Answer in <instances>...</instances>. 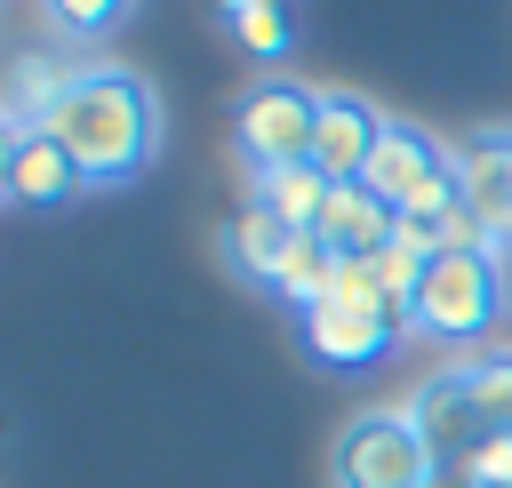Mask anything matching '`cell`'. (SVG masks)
<instances>
[{
	"mask_svg": "<svg viewBox=\"0 0 512 488\" xmlns=\"http://www.w3.org/2000/svg\"><path fill=\"white\" fill-rule=\"evenodd\" d=\"M40 128L72 152L80 184H128L160 152V96L120 64H88L64 80V96L48 104Z\"/></svg>",
	"mask_w": 512,
	"mask_h": 488,
	"instance_id": "obj_1",
	"label": "cell"
},
{
	"mask_svg": "<svg viewBox=\"0 0 512 488\" xmlns=\"http://www.w3.org/2000/svg\"><path fill=\"white\" fill-rule=\"evenodd\" d=\"M496 312H504V264H496V248H448V256L424 264L408 328L440 336V344H464V336H488Z\"/></svg>",
	"mask_w": 512,
	"mask_h": 488,
	"instance_id": "obj_2",
	"label": "cell"
},
{
	"mask_svg": "<svg viewBox=\"0 0 512 488\" xmlns=\"http://www.w3.org/2000/svg\"><path fill=\"white\" fill-rule=\"evenodd\" d=\"M432 472H440V456L424 448L408 408H368L336 440V488H424Z\"/></svg>",
	"mask_w": 512,
	"mask_h": 488,
	"instance_id": "obj_3",
	"label": "cell"
},
{
	"mask_svg": "<svg viewBox=\"0 0 512 488\" xmlns=\"http://www.w3.org/2000/svg\"><path fill=\"white\" fill-rule=\"evenodd\" d=\"M312 128H320V96L296 88V80H264V88L240 96V152H248L256 176L312 160Z\"/></svg>",
	"mask_w": 512,
	"mask_h": 488,
	"instance_id": "obj_4",
	"label": "cell"
},
{
	"mask_svg": "<svg viewBox=\"0 0 512 488\" xmlns=\"http://www.w3.org/2000/svg\"><path fill=\"white\" fill-rule=\"evenodd\" d=\"M400 328H408L400 312L352 304V296H320V304L304 312V344H312V360H328V368H368V360H384Z\"/></svg>",
	"mask_w": 512,
	"mask_h": 488,
	"instance_id": "obj_5",
	"label": "cell"
},
{
	"mask_svg": "<svg viewBox=\"0 0 512 488\" xmlns=\"http://www.w3.org/2000/svg\"><path fill=\"white\" fill-rule=\"evenodd\" d=\"M376 136H384V112L352 88H328L320 96V128H312V168L328 184H360L368 160H376Z\"/></svg>",
	"mask_w": 512,
	"mask_h": 488,
	"instance_id": "obj_6",
	"label": "cell"
},
{
	"mask_svg": "<svg viewBox=\"0 0 512 488\" xmlns=\"http://www.w3.org/2000/svg\"><path fill=\"white\" fill-rule=\"evenodd\" d=\"M448 168H456L464 208H472V216L488 224V240L504 248V240H512V160H504V136H472V144H456Z\"/></svg>",
	"mask_w": 512,
	"mask_h": 488,
	"instance_id": "obj_7",
	"label": "cell"
},
{
	"mask_svg": "<svg viewBox=\"0 0 512 488\" xmlns=\"http://www.w3.org/2000/svg\"><path fill=\"white\" fill-rule=\"evenodd\" d=\"M416 432H424V448L432 456H448V464H464L480 440H488V424H480V408H472V392H464V368H448V376H432L424 392H416Z\"/></svg>",
	"mask_w": 512,
	"mask_h": 488,
	"instance_id": "obj_8",
	"label": "cell"
},
{
	"mask_svg": "<svg viewBox=\"0 0 512 488\" xmlns=\"http://www.w3.org/2000/svg\"><path fill=\"white\" fill-rule=\"evenodd\" d=\"M312 232H320L336 256H384V248H392V232H400V208H392V200H376L368 184H336Z\"/></svg>",
	"mask_w": 512,
	"mask_h": 488,
	"instance_id": "obj_9",
	"label": "cell"
},
{
	"mask_svg": "<svg viewBox=\"0 0 512 488\" xmlns=\"http://www.w3.org/2000/svg\"><path fill=\"white\" fill-rule=\"evenodd\" d=\"M440 168H448V152H440L424 128H408V120H384V136H376V160H368V176H360V184H368L376 200H392V208H400V200H408L416 184H432Z\"/></svg>",
	"mask_w": 512,
	"mask_h": 488,
	"instance_id": "obj_10",
	"label": "cell"
},
{
	"mask_svg": "<svg viewBox=\"0 0 512 488\" xmlns=\"http://www.w3.org/2000/svg\"><path fill=\"white\" fill-rule=\"evenodd\" d=\"M264 288L280 296V304H296V320L336 288V248L320 240V232H288L280 240V256H272V272H264Z\"/></svg>",
	"mask_w": 512,
	"mask_h": 488,
	"instance_id": "obj_11",
	"label": "cell"
},
{
	"mask_svg": "<svg viewBox=\"0 0 512 488\" xmlns=\"http://www.w3.org/2000/svg\"><path fill=\"white\" fill-rule=\"evenodd\" d=\"M64 192H80L72 152H64L48 128H24V144H16V176H8V200H24V208H56Z\"/></svg>",
	"mask_w": 512,
	"mask_h": 488,
	"instance_id": "obj_12",
	"label": "cell"
},
{
	"mask_svg": "<svg viewBox=\"0 0 512 488\" xmlns=\"http://www.w3.org/2000/svg\"><path fill=\"white\" fill-rule=\"evenodd\" d=\"M328 192H336V184H328L312 160H296V168H264V176H256V200H264L288 232H312L320 208H328Z\"/></svg>",
	"mask_w": 512,
	"mask_h": 488,
	"instance_id": "obj_13",
	"label": "cell"
},
{
	"mask_svg": "<svg viewBox=\"0 0 512 488\" xmlns=\"http://www.w3.org/2000/svg\"><path fill=\"white\" fill-rule=\"evenodd\" d=\"M280 240H288V224H280L264 200H248V208L224 224V264H232L240 280H264V272H272V256H280Z\"/></svg>",
	"mask_w": 512,
	"mask_h": 488,
	"instance_id": "obj_14",
	"label": "cell"
},
{
	"mask_svg": "<svg viewBox=\"0 0 512 488\" xmlns=\"http://www.w3.org/2000/svg\"><path fill=\"white\" fill-rule=\"evenodd\" d=\"M464 392H472V408H480L488 432H512V360H472Z\"/></svg>",
	"mask_w": 512,
	"mask_h": 488,
	"instance_id": "obj_15",
	"label": "cell"
},
{
	"mask_svg": "<svg viewBox=\"0 0 512 488\" xmlns=\"http://www.w3.org/2000/svg\"><path fill=\"white\" fill-rule=\"evenodd\" d=\"M232 40L248 48V56H288V40H296V24H288V8H240L232 16Z\"/></svg>",
	"mask_w": 512,
	"mask_h": 488,
	"instance_id": "obj_16",
	"label": "cell"
},
{
	"mask_svg": "<svg viewBox=\"0 0 512 488\" xmlns=\"http://www.w3.org/2000/svg\"><path fill=\"white\" fill-rule=\"evenodd\" d=\"M456 472H464L472 488H512V432H488V440H480Z\"/></svg>",
	"mask_w": 512,
	"mask_h": 488,
	"instance_id": "obj_17",
	"label": "cell"
},
{
	"mask_svg": "<svg viewBox=\"0 0 512 488\" xmlns=\"http://www.w3.org/2000/svg\"><path fill=\"white\" fill-rule=\"evenodd\" d=\"M120 8H128V0H48V16H56L64 32H104Z\"/></svg>",
	"mask_w": 512,
	"mask_h": 488,
	"instance_id": "obj_18",
	"label": "cell"
},
{
	"mask_svg": "<svg viewBox=\"0 0 512 488\" xmlns=\"http://www.w3.org/2000/svg\"><path fill=\"white\" fill-rule=\"evenodd\" d=\"M16 144H24V128L0 120V200H8V176H16Z\"/></svg>",
	"mask_w": 512,
	"mask_h": 488,
	"instance_id": "obj_19",
	"label": "cell"
},
{
	"mask_svg": "<svg viewBox=\"0 0 512 488\" xmlns=\"http://www.w3.org/2000/svg\"><path fill=\"white\" fill-rule=\"evenodd\" d=\"M424 488H472V480H464V472H456V464H440V472H432V480H424Z\"/></svg>",
	"mask_w": 512,
	"mask_h": 488,
	"instance_id": "obj_20",
	"label": "cell"
},
{
	"mask_svg": "<svg viewBox=\"0 0 512 488\" xmlns=\"http://www.w3.org/2000/svg\"><path fill=\"white\" fill-rule=\"evenodd\" d=\"M240 8H288V0H224V16H240Z\"/></svg>",
	"mask_w": 512,
	"mask_h": 488,
	"instance_id": "obj_21",
	"label": "cell"
},
{
	"mask_svg": "<svg viewBox=\"0 0 512 488\" xmlns=\"http://www.w3.org/2000/svg\"><path fill=\"white\" fill-rule=\"evenodd\" d=\"M504 160H512V136H504Z\"/></svg>",
	"mask_w": 512,
	"mask_h": 488,
	"instance_id": "obj_22",
	"label": "cell"
}]
</instances>
